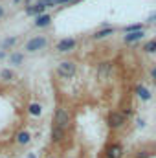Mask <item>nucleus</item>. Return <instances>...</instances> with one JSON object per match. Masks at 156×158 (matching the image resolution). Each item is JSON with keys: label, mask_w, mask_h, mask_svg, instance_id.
Here are the masks:
<instances>
[{"label": "nucleus", "mask_w": 156, "mask_h": 158, "mask_svg": "<svg viewBox=\"0 0 156 158\" xmlns=\"http://www.w3.org/2000/svg\"><path fill=\"white\" fill-rule=\"evenodd\" d=\"M107 123H109L110 129H121L125 125V114L123 112H117V110H112V112H109Z\"/></svg>", "instance_id": "obj_3"}, {"label": "nucleus", "mask_w": 156, "mask_h": 158, "mask_svg": "<svg viewBox=\"0 0 156 158\" xmlns=\"http://www.w3.org/2000/svg\"><path fill=\"white\" fill-rule=\"evenodd\" d=\"M143 50H145L147 53H156V39L154 40H149V42L143 46Z\"/></svg>", "instance_id": "obj_17"}, {"label": "nucleus", "mask_w": 156, "mask_h": 158, "mask_svg": "<svg viewBox=\"0 0 156 158\" xmlns=\"http://www.w3.org/2000/svg\"><path fill=\"white\" fill-rule=\"evenodd\" d=\"M0 77H2V79H6V81H9V79H13V77H15V74H13L11 70H2V72H0Z\"/></svg>", "instance_id": "obj_20"}, {"label": "nucleus", "mask_w": 156, "mask_h": 158, "mask_svg": "<svg viewBox=\"0 0 156 158\" xmlns=\"http://www.w3.org/2000/svg\"><path fill=\"white\" fill-rule=\"evenodd\" d=\"M50 22H51V17L50 15H40V17H37V20H35V26L37 28H46Z\"/></svg>", "instance_id": "obj_13"}, {"label": "nucleus", "mask_w": 156, "mask_h": 158, "mask_svg": "<svg viewBox=\"0 0 156 158\" xmlns=\"http://www.w3.org/2000/svg\"><path fill=\"white\" fill-rule=\"evenodd\" d=\"M15 42H17V37H7V39L2 42V50H7V48H11Z\"/></svg>", "instance_id": "obj_19"}, {"label": "nucleus", "mask_w": 156, "mask_h": 158, "mask_svg": "<svg viewBox=\"0 0 156 158\" xmlns=\"http://www.w3.org/2000/svg\"><path fill=\"white\" fill-rule=\"evenodd\" d=\"M76 39H63L57 42V46H55V50L59 52V53H66V52H70V50H74L76 48Z\"/></svg>", "instance_id": "obj_5"}, {"label": "nucleus", "mask_w": 156, "mask_h": 158, "mask_svg": "<svg viewBox=\"0 0 156 158\" xmlns=\"http://www.w3.org/2000/svg\"><path fill=\"white\" fill-rule=\"evenodd\" d=\"M46 7H48V6H46L42 0H39V4L26 7V15H37V17H40V15H44V9H46Z\"/></svg>", "instance_id": "obj_7"}, {"label": "nucleus", "mask_w": 156, "mask_h": 158, "mask_svg": "<svg viewBox=\"0 0 156 158\" xmlns=\"http://www.w3.org/2000/svg\"><path fill=\"white\" fill-rule=\"evenodd\" d=\"M114 33V28H110V26H107V28H103V30H99V31H96L92 37L96 40H99V39H105V37H109V35H112Z\"/></svg>", "instance_id": "obj_12"}, {"label": "nucleus", "mask_w": 156, "mask_h": 158, "mask_svg": "<svg viewBox=\"0 0 156 158\" xmlns=\"http://www.w3.org/2000/svg\"><path fill=\"white\" fill-rule=\"evenodd\" d=\"M107 158H121L123 156V145L121 143H110L105 151Z\"/></svg>", "instance_id": "obj_6"}, {"label": "nucleus", "mask_w": 156, "mask_h": 158, "mask_svg": "<svg viewBox=\"0 0 156 158\" xmlns=\"http://www.w3.org/2000/svg\"><path fill=\"white\" fill-rule=\"evenodd\" d=\"M74 2H77V0H57L55 4H74Z\"/></svg>", "instance_id": "obj_22"}, {"label": "nucleus", "mask_w": 156, "mask_h": 158, "mask_svg": "<svg viewBox=\"0 0 156 158\" xmlns=\"http://www.w3.org/2000/svg\"><path fill=\"white\" fill-rule=\"evenodd\" d=\"M110 72H112V63L105 61V63H101L99 68H97V77L99 79H107L109 76H110Z\"/></svg>", "instance_id": "obj_8"}, {"label": "nucleus", "mask_w": 156, "mask_h": 158, "mask_svg": "<svg viewBox=\"0 0 156 158\" xmlns=\"http://www.w3.org/2000/svg\"><path fill=\"white\" fill-rule=\"evenodd\" d=\"M147 156H149V155H147L145 151H140V155H138V158H147Z\"/></svg>", "instance_id": "obj_23"}, {"label": "nucleus", "mask_w": 156, "mask_h": 158, "mask_svg": "<svg viewBox=\"0 0 156 158\" xmlns=\"http://www.w3.org/2000/svg\"><path fill=\"white\" fill-rule=\"evenodd\" d=\"M57 74L64 79L74 77V76H76V63H72V61H63V63L59 64V68H57Z\"/></svg>", "instance_id": "obj_2"}, {"label": "nucleus", "mask_w": 156, "mask_h": 158, "mask_svg": "<svg viewBox=\"0 0 156 158\" xmlns=\"http://www.w3.org/2000/svg\"><path fill=\"white\" fill-rule=\"evenodd\" d=\"M136 94H138V98L143 99V101H149V99L153 98L151 90H149L147 86H143V85H138V86H136Z\"/></svg>", "instance_id": "obj_10"}, {"label": "nucleus", "mask_w": 156, "mask_h": 158, "mask_svg": "<svg viewBox=\"0 0 156 158\" xmlns=\"http://www.w3.org/2000/svg\"><path fill=\"white\" fill-rule=\"evenodd\" d=\"M136 125H138V129H143V127H145V121H143L142 118H138L136 119Z\"/></svg>", "instance_id": "obj_21"}, {"label": "nucleus", "mask_w": 156, "mask_h": 158, "mask_svg": "<svg viewBox=\"0 0 156 158\" xmlns=\"http://www.w3.org/2000/svg\"><path fill=\"white\" fill-rule=\"evenodd\" d=\"M40 112H42V107H40L39 103H31L30 105V114L31 116H40Z\"/></svg>", "instance_id": "obj_16"}, {"label": "nucleus", "mask_w": 156, "mask_h": 158, "mask_svg": "<svg viewBox=\"0 0 156 158\" xmlns=\"http://www.w3.org/2000/svg\"><path fill=\"white\" fill-rule=\"evenodd\" d=\"M147 22H156V13H153V15L149 17V20H147Z\"/></svg>", "instance_id": "obj_24"}, {"label": "nucleus", "mask_w": 156, "mask_h": 158, "mask_svg": "<svg viewBox=\"0 0 156 158\" xmlns=\"http://www.w3.org/2000/svg\"><path fill=\"white\" fill-rule=\"evenodd\" d=\"M13 2H20V0H13Z\"/></svg>", "instance_id": "obj_28"}, {"label": "nucleus", "mask_w": 156, "mask_h": 158, "mask_svg": "<svg viewBox=\"0 0 156 158\" xmlns=\"http://www.w3.org/2000/svg\"><path fill=\"white\" fill-rule=\"evenodd\" d=\"M46 44H48V39L46 37H33V39H30L26 42V46H24V50L28 52V53H33V52H39V50H44L46 48Z\"/></svg>", "instance_id": "obj_1"}, {"label": "nucleus", "mask_w": 156, "mask_h": 158, "mask_svg": "<svg viewBox=\"0 0 156 158\" xmlns=\"http://www.w3.org/2000/svg\"><path fill=\"white\" fill-rule=\"evenodd\" d=\"M142 30H143L142 24H130V26L125 28V33H134V31H142Z\"/></svg>", "instance_id": "obj_18"}, {"label": "nucleus", "mask_w": 156, "mask_h": 158, "mask_svg": "<svg viewBox=\"0 0 156 158\" xmlns=\"http://www.w3.org/2000/svg\"><path fill=\"white\" fill-rule=\"evenodd\" d=\"M4 13H6V11H4V6H0V19L4 17Z\"/></svg>", "instance_id": "obj_25"}, {"label": "nucleus", "mask_w": 156, "mask_h": 158, "mask_svg": "<svg viewBox=\"0 0 156 158\" xmlns=\"http://www.w3.org/2000/svg\"><path fill=\"white\" fill-rule=\"evenodd\" d=\"M30 140H31V136H30V132H28V131L18 132V136H17V142H18V143H22V145L30 143Z\"/></svg>", "instance_id": "obj_14"}, {"label": "nucleus", "mask_w": 156, "mask_h": 158, "mask_svg": "<svg viewBox=\"0 0 156 158\" xmlns=\"http://www.w3.org/2000/svg\"><path fill=\"white\" fill-rule=\"evenodd\" d=\"M55 127H61V129H66L68 125H70V112L66 110V109H57L55 110Z\"/></svg>", "instance_id": "obj_4"}, {"label": "nucleus", "mask_w": 156, "mask_h": 158, "mask_svg": "<svg viewBox=\"0 0 156 158\" xmlns=\"http://www.w3.org/2000/svg\"><path fill=\"white\" fill-rule=\"evenodd\" d=\"M63 138H64V129L53 125V129H51V142L59 143V142H63Z\"/></svg>", "instance_id": "obj_11"}, {"label": "nucleus", "mask_w": 156, "mask_h": 158, "mask_svg": "<svg viewBox=\"0 0 156 158\" xmlns=\"http://www.w3.org/2000/svg\"><path fill=\"white\" fill-rule=\"evenodd\" d=\"M24 61V53H11L9 55V64H20Z\"/></svg>", "instance_id": "obj_15"}, {"label": "nucleus", "mask_w": 156, "mask_h": 158, "mask_svg": "<svg viewBox=\"0 0 156 158\" xmlns=\"http://www.w3.org/2000/svg\"><path fill=\"white\" fill-rule=\"evenodd\" d=\"M4 55H6V52H4V50H2V52H0V59H2V57H4Z\"/></svg>", "instance_id": "obj_27"}, {"label": "nucleus", "mask_w": 156, "mask_h": 158, "mask_svg": "<svg viewBox=\"0 0 156 158\" xmlns=\"http://www.w3.org/2000/svg\"><path fill=\"white\" fill-rule=\"evenodd\" d=\"M151 76H153V77L156 79V68H153V70H151Z\"/></svg>", "instance_id": "obj_26"}, {"label": "nucleus", "mask_w": 156, "mask_h": 158, "mask_svg": "<svg viewBox=\"0 0 156 158\" xmlns=\"http://www.w3.org/2000/svg\"><path fill=\"white\" fill-rule=\"evenodd\" d=\"M143 37H145V30H142V31H134V33H125L123 40H125L127 44H132V42H136V40H142Z\"/></svg>", "instance_id": "obj_9"}]
</instances>
